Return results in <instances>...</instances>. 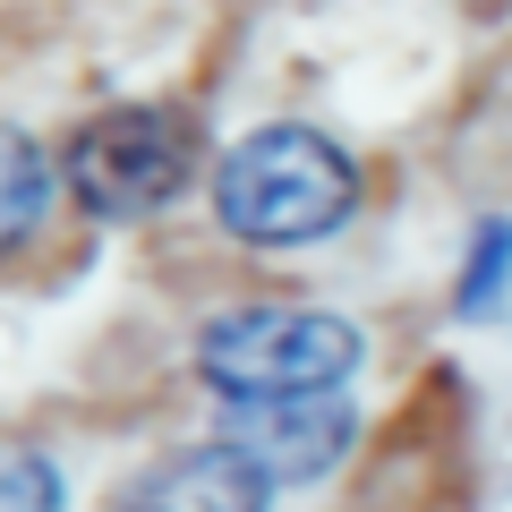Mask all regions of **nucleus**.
Here are the masks:
<instances>
[{
    "label": "nucleus",
    "instance_id": "f257e3e1",
    "mask_svg": "<svg viewBox=\"0 0 512 512\" xmlns=\"http://www.w3.org/2000/svg\"><path fill=\"white\" fill-rule=\"evenodd\" d=\"M214 214L256 248H308L359 214V163L333 146L325 128H256L222 154L214 171Z\"/></svg>",
    "mask_w": 512,
    "mask_h": 512
},
{
    "label": "nucleus",
    "instance_id": "f03ea898",
    "mask_svg": "<svg viewBox=\"0 0 512 512\" xmlns=\"http://www.w3.org/2000/svg\"><path fill=\"white\" fill-rule=\"evenodd\" d=\"M367 359L359 325L333 308H231L205 325L197 367L231 402H308Z\"/></svg>",
    "mask_w": 512,
    "mask_h": 512
},
{
    "label": "nucleus",
    "instance_id": "7ed1b4c3",
    "mask_svg": "<svg viewBox=\"0 0 512 512\" xmlns=\"http://www.w3.org/2000/svg\"><path fill=\"white\" fill-rule=\"evenodd\" d=\"M197 171V120L171 103H111L69 137V188L103 222H146Z\"/></svg>",
    "mask_w": 512,
    "mask_h": 512
},
{
    "label": "nucleus",
    "instance_id": "20e7f679",
    "mask_svg": "<svg viewBox=\"0 0 512 512\" xmlns=\"http://www.w3.org/2000/svg\"><path fill=\"white\" fill-rule=\"evenodd\" d=\"M350 402H333V393H308V402H231V427H222V444H231L248 470H265V487H282V478H316L342 461L350 444Z\"/></svg>",
    "mask_w": 512,
    "mask_h": 512
},
{
    "label": "nucleus",
    "instance_id": "39448f33",
    "mask_svg": "<svg viewBox=\"0 0 512 512\" xmlns=\"http://www.w3.org/2000/svg\"><path fill=\"white\" fill-rule=\"evenodd\" d=\"M120 512H274V487L214 436V444H188V453H163L120 495Z\"/></svg>",
    "mask_w": 512,
    "mask_h": 512
},
{
    "label": "nucleus",
    "instance_id": "423d86ee",
    "mask_svg": "<svg viewBox=\"0 0 512 512\" xmlns=\"http://www.w3.org/2000/svg\"><path fill=\"white\" fill-rule=\"evenodd\" d=\"M43 197H52V163L26 128H0V248H18L43 222Z\"/></svg>",
    "mask_w": 512,
    "mask_h": 512
},
{
    "label": "nucleus",
    "instance_id": "0eeeda50",
    "mask_svg": "<svg viewBox=\"0 0 512 512\" xmlns=\"http://www.w3.org/2000/svg\"><path fill=\"white\" fill-rule=\"evenodd\" d=\"M504 282H512V222L495 214V222H478L470 256H461V291H453V308H461V316H495V308H504Z\"/></svg>",
    "mask_w": 512,
    "mask_h": 512
},
{
    "label": "nucleus",
    "instance_id": "6e6552de",
    "mask_svg": "<svg viewBox=\"0 0 512 512\" xmlns=\"http://www.w3.org/2000/svg\"><path fill=\"white\" fill-rule=\"evenodd\" d=\"M0 512H69V478L43 453H0Z\"/></svg>",
    "mask_w": 512,
    "mask_h": 512
}]
</instances>
